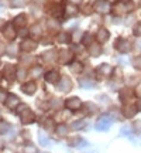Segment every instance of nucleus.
I'll use <instances>...</instances> for the list:
<instances>
[{
	"label": "nucleus",
	"mask_w": 141,
	"mask_h": 153,
	"mask_svg": "<svg viewBox=\"0 0 141 153\" xmlns=\"http://www.w3.org/2000/svg\"><path fill=\"white\" fill-rule=\"evenodd\" d=\"M17 111H18V114H20V120H21V123H24V125H30V123H33L34 120H35L34 112L30 109L26 104H20Z\"/></svg>",
	"instance_id": "f257e3e1"
},
{
	"label": "nucleus",
	"mask_w": 141,
	"mask_h": 153,
	"mask_svg": "<svg viewBox=\"0 0 141 153\" xmlns=\"http://www.w3.org/2000/svg\"><path fill=\"white\" fill-rule=\"evenodd\" d=\"M112 122H113V119H112L109 115H103V116H100L98 119L95 128H96V131H99V132H107L109 129H110V126H112Z\"/></svg>",
	"instance_id": "f03ea898"
},
{
	"label": "nucleus",
	"mask_w": 141,
	"mask_h": 153,
	"mask_svg": "<svg viewBox=\"0 0 141 153\" xmlns=\"http://www.w3.org/2000/svg\"><path fill=\"white\" fill-rule=\"evenodd\" d=\"M96 72H98L99 78H109V76L113 74V68H112L110 64L103 62V64H100V65L96 68Z\"/></svg>",
	"instance_id": "7ed1b4c3"
},
{
	"label": "nucleus",
	"mask_w": 141,
	"mask_h": 153,
	"mask_svg": "<svg viewBox=\"0 0 141 153\" xmlns=\"http://www.w3.org/2000/svg\"><path fill=\"white\" fill-rule=\"evenodd\" d=\"M114 47H116L117 51L126 54V53H129L131 50V43L129 40H126V38H117V41L114 43Z\"/></svg>",
	"instance_id": "20e7f679"
},
{
	"label": "nucleus",
	"mask_w": 141,
	"mask_h": 153,
	"mask_svg": "<svg viewBox=\"0 0 141 153\" xmlns=\"http://www.w3.org/2000/svg\"><path fill=\"white\" fill-rule=\"evenodd\" d=\"M93 10L99 13V14H106L109 11H112V7H110V4L106 0H98L95 3V6H93Z\"/></svg>",
	"instance_id": "39448f33"
},
{
	"label": "nucleus",
	"mask_w": 141,
	"mask_h": 153,
	"mask_svg": "<svg viewBox=\"0 0 141 153\" xmlns=\"http://www.w3.org/2000/svg\"><path fill=\"white\" fill-rule=\"evenodd\" d=\"M82 106H83L82 101L78 97H70V98H68L65 101V108L69 111H78V109H81Z\"/></svg>",
	"instance_id": "423d86ee"
},
{
	"label": "nucleus",
	"mask_w": 141,
	"mask_h": 153,
	"mask_svg": "<svg viewBox=\"0 0 141 153\" xmlns=\"http://www.w3.org/2000/svg\"><path fill=\"white\" fill-rule=\"evenodd\" d=\"M57 87H58V89H59L61 92H69L70 89H72V87H73V84H72V81H70V78H68V76H62V78H59V81H58V84H57Z\"/></svg>",
	"instance_id": "0eeeda50"
},
{
	"label": "nucleus",
	"mask_w": 141,
	"mask_h": 153,
	"mask_svg": "<svg viewBox=\"0 0 141 153\" xmlns=\"http://www.w3.org/2000/svg\"><path fill=\"white\" fill-rule=\"evenodd\" d=\"M58 60L62 62V64H70L72 60H73V53L70 51L69 48H64L58 53Z\"/></svg>",
	"instance_id": "6e6552de"
},
{
	"label": "nucleus",
	"mask_w": 141,
	"mask_h": 153,
	"mask_svg": "<svg viewBox=\"0 0 141 153\" xmlns=\"http://www.w3.org/2000/svg\"><path fill=\"white\" fill-rule=\"evenodd\" d=\"M37 48V43L34 41L33 38H24L20 44V50H23L24 53H31Z\"/></svg>",
	"instance_id": "1a4fd4ad"
},
{
	"label": "nucleus",
	"mask_w": 141,
	"mask_h": 153,
	"mask_svg": "<svg viewBox=\"0 0 141 153\" xmlns=\"http://www.w3.org/2000/svg\"><path fill=\"white\" fill-rule=\"evenodd\" d=\"M3 36H4V38H7V40H14V38L17 37V31H16L14 24H11V23L6 24L4 27H3Z\"/></svg>",
	"instance_id": "9d476101"
},
{
	"label": "nucleus",
	"mask_w": 141,
	"mask_h": 153,
	"mask_svg": "<svg viewBox=\"0 0 141 153\" xmlns=\"http://www.w3.org/2000/svg\"><path fill=\"white\" fill-rule=\"evenodd\" d=\"M6 105H7V108L11 111H14L18 108V105H20V98L14 95V94H9V97L6 99Z\"/></svg>",
	"instance_id": "9b49d317"
},
{
	"label": "nucleus",
	"mask_w": 141,
	"mask_h": 153,
	"mask_svg": "<svg viewBox=\"0 0 141 153\" xmlns=\"http://www.w3.org/2000/svg\"><path fill=\"white\" fill-rule=\"evenodd\" d=\"M137 106H134L133 104H124V106H123V116L124 118H134L137 114Z\"/></svg>",
	"instance_id": "f8f14e48"
},
{
	"label": "nucleus",
	"mask_w": 141,
	"mask_h": 153,
	"mask_svg": "<svg viewBox=\"0 0 141 153\" xmlns=\"http://www.w3.org/2000/svg\"><path fill=\"white\" fill-rule=\"evenodd\" d=\"M112 13L116 14V16H124L126 13H129L127 4H126V3H116V4L112 7Z\"/></svg>",
	"instance_id": "ddd939ff"
},
{
	"label": "nucleus",
	"mask_w": 141,
	"mask_h": 153,
	"mask_svg": "<svg viewBox=\"0 0 141 153\" xmlns=\"http://www.w3.org/2000/svg\"><path fill=\"white\" fill-rule=\"evenodd\" d=\"M134 91H131V89H123L121 92H120V101L123 102V104H130L131 101L134 99Z\"/></svg>",
	"instance_id": "4468645a"
},
{
	"label": "nucleus",
	"mask_w": 141,
	"mask_h": 153,
	"mask_svg": "<svg viewBox=\"0 0 141 153\" xmlns=\"http://www.w3.org/2000/svg\"><path fill=\"white\" fill-rule=\"evenodd\" d=\"M21 91L24 94H27V95H33L35 91H37V84L34 81H28L26 84H23L21 85Z\"/></svg>",
	"instance_id": "2eb2a0df"
},
{
	"label": "nucleus",
	"mask_w": 141,
	"mask_h": 153,
	"mask_svg": "<svg viewBox=\"0 0 141 153\" xmlns=\"http://www.w3.org/2000/svg\"><path fill=\"white\" fill-rule=\"evenodd\" d=\"M17 75V71H16V67L13 65H6L4 67V71H3V76H4L6 79H9V81H13Z\"/></svg>",
	"instance_id": "dca6fc26"
},
{
	"label": "nucleus",
	"mask_w": 141,
	"mask_h": 153,
	"mask_svg": "<svg viewBox=\"0 0 141 153\" xmlns=\"http://www.w3.org/2000/svg\"><path fill=\"white\" fill-rule=\"evenodd\" d=\"M45 81L49 82V84H57L59 81V72L58 70H51L45 74Z\"/></svg>",
	"instance_id": "f3484780"
},
{
	"label": "nucleus",
	"mask_w": 141,
	"mask_h": 153,
	"mask_svg": "<svg viewBox=\"0 0 141 153\" xmlns=\"http://www.w3.org/2000/svg\"><path fill=\"white\" fill-rule=\"evenodd\" d=\"M87 143L85 142V139L81 136H73L68 140V146L70 148H79V146H86Z\"/></svg>",
	"instance_id": "a211bd4d"
},
{
	"label": "nucleus",
	"mask_w": 141,
	"mask_h": 153,
	"mask_svg": "<svg viewBox=\"0 0 141 153\" xmlns=\"http://www.w3.org/2000/svg\"><path fill=\"white\" fill-rule=\"evenodd\" d=\"M68 17H75L78 13H79V9H78V4H73V3H68L65 6V10H64Z\"/></svg>",
	"instance_id": "6ab92c4d"
},
{
	"label": "nucleus",
	"mask_w": 141,
	"mask_h": 153,
	"mask_svg": "<svg viewBox=\"0 0 141 153\" xmlns=\"http://www.w3.org/2000/svg\"><path fill=\"white\" fill-rule=\"evenodd\" d=\"M55 133H57V136H59V137H66L68 133H69V128H68L65 123L57 125L55 126Z\"/></svg>",
	"instance_id": "aec40b11"
},
{
	"label": "nucleus",
	"mask_w": 141,
	"mask_h": 153,
	"mask_svg": "<svg viewBox=\"0 0 141 153\" xmlns=\"http://www.w3.org/2000/svg\"><path fill=\"white\" fill-rule=\"evenodd\" d=\"M102 54V45L99 43H92L89 45V55L92 57H99Z\"/></svg>",
	"instance_id": "412c9836"
},
{
	"label": "nucleus",
	"mask_w": 141,
	"mask_h": 153,
	"mask_svg": "<svg viewBox=\"0 0 141 153\" xmlns=\"http://www.w3.org/2000/svg\"><path fill=\"white\" fill-rule=\"evenodd\" d=\"M83 108H85V112L87 115H96L99 112V106L96 104H93V102H86V104L83 105Z\"/></svg>",
	"instance_id": "4be33fe9"
},
{
	"label": "nucleus",
	"mask_w": 141,
	"mask_h": 153,
	"mask_svg": "<svg viewBox=\"0 0 141 153\" xmlns=\"http://www.w3.org/2000/svg\"><path fill=\"white\" fill-rule=\"evenodd\" d=\"M57 57H58V53L55 50H48L43 54V58L45 62H52V61L57 60Z\"/></svg>",
	"instance_id": "5701e85b"
},
{
	"label": "nucleus",
	"mask_w": 141,
	"mask_h": 153,
	"mask_svg": "<svg viewBox=\"0 0 141 153\" xmlns=\"http://www.w3.org/2000/svg\"><path fill=\"white\" fill-rule=\"evenodd\" d=\"M109 37H110V33H109V30L107 28H99V31H98V40L100 41V43H106L109 40Z\"/></svg>",
	"instance_id": "b1692460"
},
{
	"label": "nucleus",
	"mask_w": 141,
	"mask_h": 153,
	"mask_svg": "<svg viewBox=\"0 0 141 153\" xmlns=\"http://www.w3.org/2000/svg\"><path fill=\"white\" fill-rule=\"evenodd\" d=\"M87 128V122L86 120H75L72 125H70V129H73V131H83V129H86Z\"/></svg>",
	"instance_id": "393cba45"
},
{
	"label": "nucleus",
	"mask_w": 141,
	"mask_h": 153,
	"mask_svg": "<svg viewBox=\"0 0 141 153\" xmlns=\"http://www.w3.org/2000/svg\"><path fill=\"white\" fill-rule=\"evenodd\" d=\"M38 142H40V145L41 146H44V148H47V146H49V139L48 136L44 133V131H38Z\"/></svg>",
	"instance_id": "a878e982"
},
{
	"label": "nucleus",
	"mask_w": 141,
	"mask_h": 153,
	"mask_svg": "<svg viewBox=\"0 0 141 153\" xmlns=\"http://www.w3.org/2000/svg\"><path fill=\"white\" fill-rule=\"evenodd\" d=\"M13 24H14V26H17V27L23 28L24 26H26V24H27V17L24 16V14H18V16L14 19Z\"/></svg>",
	"instance_id": "bb28decb"
},
{
	"label": "nucleus",
	"mask_w": 141,
	"mask_h": 153,
	"mask_svg": "<svg viewBox=\"0 0 141 153\" xmlns=\"http://www.w3.org/2000/svg\"><path fill=\"white\" fill-rule=\"evenodd\" d=\"M79 85H81V88H85V89H90V88L96 87L95 81L89 79V78H83V79H81V81H79Z\"/></svg>",
	"instance_id": "cd10ccee"
},
{
	"label": "nucleus",
	"mask_w": 141,
	"mask_h": 153,
	"mask_svg": "<svg viewBox=\"0 0 141 153\" xmlns=\"http://www.w3.org/2000/svg\"><path fill=\"white\" fill-rule=\"evenodd\" d=\"M69 67H70V71L75 72V74H81L83 71V65H82V62H79V61H72Z\"/></svg>",
	"instance_id": "c85d7f7f"
},
{
	"label": "nucleus",
	"mask_w": 141,
	"mask_h": 153,
	"mask_svg": "<svg viewBox=\"0 0 141 153\" xmlns=\"http://www.w3.org/2000/svg\"><path fill=\"white\" fill-rule=\"evenodd\" d=\"M30 34H31L33 37H35V38L41 37V36H43V27H41L40 24H35V26H33V27H31Z\"/></svg>",
	"instance_id": "c756f323"
},
{
	"label": "nucleus",
	"mask_w": 141,
	"mask_h": 153,
	"mask_svg": "<svg viewBox=\"0 0 141 153\" xmlns=\"http://www.w3.org/2000/svg\"><path fill=\"white\" fill-rule=\"evenodd\" d=\"M30 75L33 76L34 79H37V78H40V76L43 75V67L41 65H35L31 68V71H30Z\"/></svg>",
	"instance_id": "7c9ffc66"
},
{
	"label": "nucleus",
	"mask_w": 141,
	"mask_h": 153,
	"mask_svg": "<svg viewBox=\"0 0 141 153\" xmlns=\"http://www.w3.org/2000/svg\"><path fill=\"white\" fill-rule=\"evenodd\" d=\"M57 41L61 44H66L70 41V34L68 33H59L58 34V37H57Z\"/></svg>",
	"instance_id": "2f4dec72"
},
{
	"label": "nucleus",
	"mask_w": 141,
	"mask_h": 153,
	"mask_svg": "<svg viewBox=\"0 0 141 153\" xmlns=\"http://www.w3.org/2000/svg\"><path fill=\"white\" fill-rule=\"evenodd\" d=\"M82 43L85 44V45H90V44L93 43V36H92V33H85L83 34V38H82Z\"/></svg>",
	"instance_id": "473e14b6"
},
{
	"label": "nucleus",
	"mask_w": 141,
	"mask_h": 153,
	"mask_svg": "<svg viewBox=\"0 0 141 153\" xmlns=\"http://www.w3.org/2000/svg\"><path fill=\"white\" fill-rule=\"evenodd\" d=\"M11 126L9 125V122H6V120H0V135H4L9 132Z\"/></svg>",
	"instance_id": "72a5a7b5"
},
{
	"label": "nucleus",
	"mask_w": 141,
	"mask_h": 153,
	"mask_svg": "<svg viewBox=\"0 0 141 153\" xmlns=\"http://www.w3.org/2000/svg\"><path fill=\"white\" fill-rule=\"evenodd\" d=\"M43 126L45 128V129H54V128H55L54 119H51V118H47V119H44Z\"/></svg>",
	"instance_id": "f704fd0d"
},
{
	"label": "nucleus",
	"mask_w": 141,
	"mask_h": 153,
	"mask_svg": "<svg viewBox=\"0 0 141 153\" xmlns=\"http://www.w3.org/2000/svg\"><path fill=\"white\" fill-rule=\"evenodd\" d=\"M61 104H62V101H61V99H52V101L49 102L51 108H52V109H57V111L61 109V106H62Z\"/></svg>",
	"instance_id": "c9c22d12"
},
{
	"label": "nucleus",
	"mask_w": 141,
	"mask_h": 153,
	"mask_svg": "<svg viewBox=\"0 0 141 153\" xmlns=\"http://www.w3.org/2000/svg\"><path fill=\"white\" fill-rule=\"evenodd\" d=\"M133 33H134V36H137V37H141V22H138V23L134 24Z\"/></svg>",
	"instance_id": "e433bc0d"
},
{
	"label": "nucleus",
	"mask_w": 141,
	"mask_h": 153,
	"mask_svg": "<svg viewBox=\"0 0 141 153\" xmlns=\"http://www.w3.org/2000/svg\"><path fill=\"white\" fill-rule=\"evenodd\" d=\"M48 27L51 28V30H58V28H59V23L55 22L54 19H49L48 20Z\"/></svg>",
	"instance_id": "4c0bfd02"
},
{
	"label": "nucleus",
	"mask_w": 141,
	"mask_h": 153,
	"mask_svg": "<svg viewBox=\"0 0 141 153\" xmlns=\"http://www.w3.org/2000/svg\"><path fill=\"white\" fill-rule=\"evenodd\" d=\"M133 65L137 70H141V55H137V57L133 58Z\"/></svg>",
	"instance_id": "58836bf2"
},
{
	"label": "nucleus",
	"mask_w": 141,
	"mask_h": 153,
	"mask_svg": "<svg viewBox=\"0 0 141 153\" xmlns=\"http://www.w3.org/2000/svg\"><path fill=\"white\" fill-rule=\"evenodd\" d=\"M133 131L136 132V133H141V120L140 119L134 120V123H133Z\"/></svg>",
	"instance_id": "ea45409f"
},
{
	"label": "nucleus",
	"mask_w": 141,
	"mask_h": 153,
	"mask_svg": "<svg viewBox=\"0 0 141 153\" xmlns=\"http://www.w3.org/2000/svg\"><path fill=\"white\" fill-rule=\"evenodd\" d=\"M9 97V94L6 92L3 88H0V102H6V99Z\"/></svg>",
	"instance_id": "a19ab883"
},
{
	"label": "nucleus",
	"mask_w": 141,
	"mask_h": 153,
	"mask_svg": "<svg viewBox=\"0 0 141 153\" xmlns=\"http://www.w3.org/2000/svg\"><path fill=\"white\" fill-rule=\"evenodd\" d=\"M82 11H83V14H90V13H92V6L85 4L83 7H82Z\"/></svg>",
	"instance_id": "79ce46f5"
},
{
	"label": "nucleus",
	"mask_w": 141,
	"mask_h": 153,
	"mask_svg": "<svg viewBox=\"0 0 141 153\" xmlns=\"http://www.w3.org/2000/svg\"><path fill=\"white\" fill-rule=\"evenodd\" d=\"M26 75H27V72L24 71V70H18V71H17V78H18L20 81H23V79L26 78Z\"/></svg>",
	"instance_id": "37998d69"
},
{
	"label": "nucleus",
	"mask_w": 141,
	"mask_h": 153,
	"mask_svg": "<svg viewBox=\"0 0 141 153\" xmlns=\"http://www.w3.org/2000/svg\"><path fill=\"white\" fill-rule=\"evenodd\" d=\"M7 54H9V55H16L17 54V47H14V45H10V47L7 48Z\"/></svg>",
	"instance_id": "c03bdc74"
},
{
	"label": "nucleus",
	"mask_w": 141,
	"mask_h": 153,
	"mask_svg": "<svg viewBox=\"0 0 141 153\" xmlns=\"http://www.w3.org/2000/svg\"><path fill=\"white\" fill-rule=\"evenodd\" d=\"M120 135H126V136H130V135H131V132H130V129H129V128L126 126V128H123V129H121V132H120Z\"/></svg>",
	"instance_id": "a18cd8bd"
},
{
	"label": "nucleus",
	"mask_w": 141,
	"mask_h": 153,
	"mask_svg": "<svg viewBox=\"0 0 141 153\" xmlns=\"http://www.w3.org/2000/svg\"><path fill=\"white\" fill-rule=\"evenodd\" d=\"M26 153H35V148L33 145H27L26 146Z\"/></svg>",
	"instance_id": "49530a36"
},
{
	"label": "nucleus",
	"mask_w": 141,
	"mask_h": 153,
	"mask_svg": "<svg viewBox=\"0 0 141 153\" xmlns=\"http://www.w3.org/2000/svg\"><path fill=\"white\" fill-rule=\"evenodd\" d=\"M13 6L18 7V6H24V0H13Z\"/></svg>",
	"instance_id": "de8ad7c7"
},
{
	"label": "nucleus",
	"mask_w": 141,
	"mask_h": 153,
	"mask_svg": "<svg viewBox=\"0 0 141 153\" xmlns=\"http://www.w3.org/2000/svg\"><path fill=\"white\" fill-rule=\"evenodd\" d=\"M137 109L141 111V98L138 99V102H137Z\"/></svg>",
	"instance_id": "09e8293b"
},
{
	"label": "nucleus",
	"mask_w": 141,
	"mask_h": 153,
	"mask_svg": "<svg viewBox=\"0 0 141 153\" xmlns=\"http://www.w3.org/2000/svg\"><path fill=\"white\" fill-rule=\"evenodd\" d=\"M69 3H73V4H78V3H81V0H69Z\"/></svg>",
	"instance_id": "8fccbe9b"
},
{
	"label": "nucleus",
	"mask_w": 141,
	"mask_h": 153,
	"mask_svg": "<svg viewBox=\"0 0 141 153\" xmlns=\"http://www.w3.org/2000/svg\"><path fill=\"white\" fill-rule=\"evenodd\" d=\"M136 94H137V95H138V97H140V98H141V88H137Z\"/></svg>",
	"instance_id": "3c124183"
},
{
	"label": "nucleus",
	"mask_w": 141,
	"mask_h": 153,
	"mask_svg": "<svg viewBox=\"0 0 141 153\" xmlns=\"http://www.w3.org/2000/svg\"><path fill=\"white\" fill-rule=\"evenodd\" d=\"M54 3H59V1H62V0H52Z\"/></svg>",
	"instance_id": "603ef678"
},
{
	"label": "nucleus",
	"mask_w": 141,
	"mask_h": 153,
	"mask_svg": "<svg viewBox=\"0 0 141 153\" xmlns=\"http://www.w3.org/2000/svg\"><path fill=\"white\" fill-rule=\"evenodd\" d=\"M140 4H141V0H140Z\"/></svg>",
	"instance_id": "864d4df0"
}]
</instances>
